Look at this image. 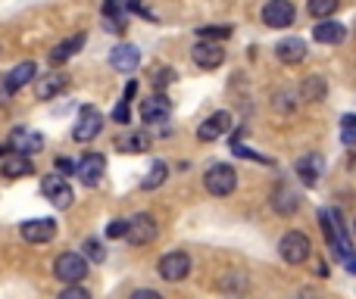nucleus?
<instances>
[{"mask_svg": "<svg viewBox=\"0 0 356 299\" xmlns=\"http://www.w3.org/2000/svg\"><path fill=\"white\" fill-rule=\"evenodd\" d=\"M66 85H69L66 75L50 72V75H44V78H38L35 94H38V100H54V97H60V94L66 91Z\"/></svg>", "mask_w": 356, "mask_h": 299, "instance_id": "obj_19", "label": "nucleus"}, {"mask_svg": "<svg viewBox=\"0 0 356 299\" xmlns=\"http://www.w3.org/2000/svg\"><path fill=\"white\" fill-rule=\"evenodd\" d=\"M341 141H344V147H356V116L341 119Z\"/></svg>", "mask_w": 356, "mask_h": 299, "instance_id": "obj_30", "label": "nucleus"}, {"mask_svg": "<svg viewBox=\"0 0 356 299\" xmlns=\"http://www.w3.org/2000/svg\"><path fill=\"white\" fill-rule=\"evenodd\" d=\"M166 171H169V165H166V162H160V159H156V162L150 165L147 178H144V181H141V187H144V190H154V187H160V184L166 181Z\"/></svg>", "mask_w": 356, "mask_h": 299, "instance_id": "obj_27", "label": "nucleus"}, {"mask_svg": "<svg viewBox=\"0 0 356 299\" xmlns=\"http://www.w3.org/2000/svg\"><path fill=\"white\" fill-rule=\"evenodd\" d=\"M19 234H22V240H29V244H47V240L56 237V221L54 219H29V221H22Z\"/></svg>", "mask_w": 356, "mask_h": 299, "instance_id": "obj_12", "label": "nucleus"}, {"mask_svg": "<svg viewBox=\"0 0 356 299\" xmlns=\"http://www.w3.org/2000/svg\"><path fill=\"white\" fill-rule=\"evenodd\" d=\"M81 44H85V35H72V37H66L63 44H56V47L50 50V66H63V62H66L69 56L81 47Z\"/></svg>", "mask_w": 356, "mask_h": 299, "instance_id": "obj_22", "label": "nucleus"}, {"mask_svg": "<svg viewBox=\"0 0 356 299\" xmlns=\"http://www.w3.org/2000/svg\"><path fill=\"white\" fill-rule=\"evenodd\" d=\"M307 41L303 37H284V41H278L275 47V56L278 62H284V66H297V62L307 60Z\"/></svg>", "mask_w": 356, "mask_h": 299, "instance_id": "obj_16", "label": "nucleus"}, {"mask_svg": "<svg viewBox=\"0 0 356 299\" xmlns=\"http://www.w3.org/2000/svg\"><path fill=\"white\" fill-rule=\"evenodd\" d=\"M325 94H328V85H325L322 75H309V78H303V85H300V97L303 100L319 103V100H325Z\"/></svg>", "mask_w": 356, "mask_h": 299, "instance_id": "obj_23", "label": "nucleus"}, {"mask_svg": "<svg viewBox=\"0 0 356 299\" xmlns=\"http://www.w3.org/2000/svg\"><path fill=\"white\" fill-rule=\"evenodd\" d=\"M10 153H22V156H31V153H41L44 150V137L38 131H29V128H13L10 141H6Z\"/></svg>", "mask_w": 356, "mask_h": 299, "instance_id": "obj_13", "label": "nucleus"}, {"mask_svg": "<svg viewBox=\"0 0 356 299\" xmlns=\"http://www.w3.org/2000/svg\"><path fill=\"white\" fill-rule=\"evenodd\" d=\"M110 66L116 69V72L131 75L138 66H141V50H138L135 44H119V47H113V53H110Z\"/></svg>", "mask_w": 356, "mask_h": 299, "instance_id": "obj_15", "label": "nucleus"}, {"mask_svg": "<svg viewBox=\"0 0 356 299\" xmlns=\"http://www.w3.org/2000/svg\"><path fill=\"white\" fill-rule=\"evenodd\" d=\"M125 10H135V12H141L144 19H154V12H150L147 6L141 3V0H125Z\"/></svg>", "mask_w": 356, "mask_h": 299, "instance_id": "obj_36", "label": "nucleus"}, {"mask_svg": "<svg viewBox=\"0 0 356 299\" xmlns=\"http://www.w3.org/2000/svg\"><path fill=\"white\" fill-rule=\"evenodd\" d=\"M81 256H85L88 259V262H104V259H106V253H104V246H100V240H85V253H81Z\"/></svg>", "mask_w": 356, "mask_h": 299, "instance_id": "obj_31", "label": "nucleus"}, {"mask_svg": "<svg viewBox=\"0 0 356 299\" xmlns=\"http://www.w3.org/2000/svg\"><path fill=\"white\" fill-rule=\"evenodd\" d=\"M56 165H60V171H66V175H75V165L69 162V159H60Z\"/></svg>", "mask_w": 356, "mask_h": 299, "instance_id": "obj_39", "label": "nucleus"}, {"mask_svg": "<svg viewBox=\"0 0 356 299\" xmlns=\"http://www.w3.org/2000/svg\"><path fill=\"white\" fill-rule=\"evenodd\" d=\"M56 299H91V293H88L85 287H79V284H69V287L63 290Z\"/></svg>", "mask_w": 356, "mask_h": 299, "instance_id": "obj_33", "label": "nucleus"}, {"mask_svg": "<svg viewBox=\"0 0 356 299\" xmlns=\"http://www.w3.org/2000/svg\"><path fill=\"white\" fill-rule=\"evenodd\" d=\"M41 194L47 196V203H50V206H56V209H69V206H72V200H75L72 187L63 181V175H47V178H44V181H41Z\"/></svg>", "mask_w": 356, "mask_h": 299, "instance_id": "obj_5", "label": "nucleus"}, {"mask_svg": "<svg viewBox=\"0 0 356 299\" xmlns=\"http://www.w3.org/2000/svg\"><path fill=\"white\" fill-rule=\"evenodd\" d=\"M297 194L288 187V184H278L275 190H272V209H275L278 215H294L297 212Z\"/></svg>", "mask_w": 356, "mask_h": 299, "instance_id": "obj_20", "label": "nucleus"}, {"mask_svg": "<svg viewBox=\"0 0 356 299\" xmlns=\"http://www.w3.org/2000/svg\"><path fill=\"white\" fill-rule=\"evenodd\" d=\"M353 231H356V219H353Z\"/></svg>", "mask_w": 356, "mask_h": 299, "instance_id": "obj_41", "label": "nucleus"}, {"mask_svg": "<svg viewBox=\"0 0 356 299\" xmlns=\"http://www.w3.org/2000/svg\"><path fill=\"white\" fill-rule=\"evenodd\" d=\"M35 72H38V66H35V62H31V60H29V62H19V66L13 69L10 75H6V81H10L13 94H16L19 87H25V85H29V81L35 78Z\"/></svg>", "mask_w": 356, "mask_h": 299, "instance_id": "obj_25", "label": "nucleus"}, {"mask_svg": "<svg viewBox=\"0 0 356 299\" xmlns=\"http://www.w3.org/2000/svg\"><path fill=\"white\" fill-rule=\"evenodd\" d=\"M197 37L200 41H225V37H232V25H200Z\"/></svg>", "mask_w": 356, "mask_h": 299, "instance_id": "obj_28", "label": "nucleus"}, {"mask_svg": "<svg viewBox=\"0 0 356 299\" xmlns=\"http://www.w3.org/2000/svg\"><path fill=\"white\" fill-rule=\"evenodd\" d=\"M191 60H194L197 69L213 72V69H219L222 62H225V50H222L216 41H197L194 50H191Z\"/></svg>", "mask_w": 356, "mask_h": 299, "instance_id": "obj_6", "label": "nucleus"}, {"mask_svg": "<svg viewBox=\"0 0 356 299\" xmlns=\"http://www.w3.org/2000/svg\"><path fill=\"white\" fill-rule=\"evenodd\" d=\"M129 299H163V296L156 293V290H147V287H141V290H135V293H131Z\"/></svg>", "mask_w": 356, "mask_h": 299, "instance_id": "obj_38", "label": "nucleus"}, {"mask_svg": "<svg viewBox=\"0 0 356 299\" xmlns=\"http://www.w3.org/2000/svg\"><path fill=\"white\" fill-rule=\"evenodd\" d=\"M135 91H138V85H135V81H129V85H125V103L135 97Z\"/></svg>", "mask_w": 356, "mask_h": 299, "instance_id": "obj_40", "label": "nucleus"}, {"mask_svg": "<svg viewBox=\"0 0 356 299\" xmlns=\"http://www.w3.org/2000/svg\"><path fill=\"white\" fill-rule=\"evenodd\" d=\"M154 237H156L154 215H147V212L131 215V219H129V231H125V240H129L131 246H147V244H154Z\"/></svg>", "mask_w": 356, "mask_h": 299, "instance_id": "obj_4", "label": "nucleus"}, {"mask_svg": "<svg viewBox=\"0 0 356 299\" xmlns=\"http://www.w3.org/2000/svg\"><path fill=\"white\" fill-rule=\"evenodd\" d=\"M119 147H122V153H144L150 147V137L141 135V131H135V135L122 137V141H119Z\"/></svg>", "mask_w": 356, "mask_h": 299, "instance_id": "obj_29", "label": "nucleus"}, {"mask_svg": "<svg viewBox=\"0 0 356 299\" xmlns=\"http://www.w3.org/2000/svg\"><path fill=\"white\" fill-rule=\"evenodd\" d=\"M104 171H106V159L100 156V153H85V156L79 159V165H75V175H79V181L85 184V187H97Z\"/></svg>", "mask_w": 356, "mask_h": 299, "instance_id": "obj_9", "label": "nucleus"}, {"mask_svg": "<svg viewBox=\"0 0 356 299\" xmlns=\"http://www.w3.org/2000/svg\"><path fill=\"white\" fill-rule=\"evenodd\" d=\"M313 37L319 44H341L347 37V28L338 19H319V25L313 28Z\"/></svg>", "mask_w": 356, "mask_h": 299, "instance_id": "obj_18", "label": "nucleus"}, {"mask_svg": "<svg viewBox=\"0 0 356 299\" xmlns=\"http://www.w3.org/2000/svg\"><path fill=\"white\" fill-rule=\"evenodd\" d=\"M313 253V244L303 231H288L282 240H278V256L284 259L288 265H303Z\"/></svg>", "mask_w": 356, "mask_h": 299, "instance_id": "obj_2", "label": "nucleus"}, {"mask_svg": "<svg viewBox=\"0 0 356 299\" xmlns=\"http://www.w3.org/2000/svg\"><path fill=\"white\" fill-rule=\"evenodd\" d=\"M325 171V159L319 156V153H307V156L297 159V178H300L307 187H313V184H319V175Z\"/></svg>", "mask_w": 356, "mask_h": 299, "instance_id": "obj_17", "label": "nucleus"}, {"mask_svg": "<svg viewBox=\"0 0 356 299\" xmlns=\"http://www.w3.org/2000/svg\"><path fill=\"white\" fill-rule=\"evenodd\" d=\"M338 6H341V0H309L307 10H309V16H316V19H332L334 12H338Z\"/></svg>", "mask_w": 356, "mask_h": 299, "instance_id": "obj_26", "label": "nucleus"}, {"mask_svg": "<svg viewBox=\"0 0 356 299\" xmlns=\"http://www.w3.org/2000/svg\"><path fill=\"white\" fill-rule=\"evenodd\" d=\"M169 116H172V103H169L166 94H154L150 100H144L141 103V119L144 125H166Z\"/></svg>", "mask_w": 356, "mask_h": 299, "instance_id": "obj_11", "label": "nucleus"}, {"mask_svg": "<svg viewBox=\"0 0 356 299\" xmlns=\"http://www.w3.org/2000/svg\"><path fill=\"white\" fill-rule=\"evenodd\" d=\"M203 184H207V190L213 196H228V194H234V187H238V171H234V165H228V162H216L207 169Z\"/></svg>", "mask_w": 356, "mask_h": 299, "instance_id": "obj_1", "label": "nucleus"}, {"mask_svg": "<svg viewBox=\"0 0 356 299\" xmlns=\"http://www.w3.org/2000/svg\"><path fill=\"white\" fill-rule=\"evenodd\" d=\"M100 128H104V116H100L94 106H85V110L79 112V119H75L72 137L79 144H88V141H94V137L100 135Z\"/></svg>", "mask_w": 356, "mask_h": 299, "instance_id": "obj_7", "label": "nucleus"}, {"mask_svg": "<svg viewBox=\"0 0 356 299\" xmlns=\"http://www.w3.org/2000/svg\"><path fill=\"white\" fill-rule=\"evenodd\" d=\"M113 119H116L119 125H129L131 122V110H129V103H125V100L116 106V110H113Z\"/></svg>", "mask_w": 356, "mask_h": 299, "instance_id": "obj_35", "label": "nucleus"}, {"mask_svg": "<svg viewBox=\"0 0 356 299\" xmlns=\"http://www.w3.org/2000/svg\"><path fill=\"white\" fill-rule=\"evenodd\" d=\"M10 100H13V87L6 81V75H0V103H10Z\"/></svg>", "mask_w": 356, "mask_h": 299, "instance_id": "obj_37", "label": "nucleus"}, {"mask_svg": "<svg viewBox=\"0 0 356 299\" xmlns=\"http://www.w3.org/2000/svg\"><path fill=\"white\" fill-rule=\"evenodd\" d=\"M294 16H297V10L291 0H269V3L263 6V22L269 25V28H291Z\"/></svg>", "mask_w": 356, "mask_h": 299, "instance_id": "obj_8", "label": "nucleus"}, {"mask_svg": "<svg viewBox=\"0 0 356 299\" xmlns=\"http://www.w3.org/2000/svg\"><path fill=\"white\" fill-rule=\"evenodd\" d=\"M191 275V259L188 253L175 250V253H166V256L160 259V277L163 281H184V277Z\"/></svg>", "mask_w": 356, "mask_h": 299, "instance_id": "obj_10", "label": "nucleus"}, {"mask_svg": "<svg viewBox=\"0 0 356 299\" xmlns=\"http://www.w3.org/2000/svg\"><path fill=\"white\" fill-rule=\"evenodd\" d=\"M104 19H106V28L110 31H122V12H125V0H104Z\"/></svg>", "mask_w": 356, "mask_h": 299, "instance_id": "obj_24", "label": "nucleus"}, {"mask_svg": "<svg viewBox=\"0 0 356 299\" xmlns=\"http://www.w3.org/2000/svg\"><path fill=\"white\" fill-rule=\"evenodd\" d=\"M125 231H129V221L116 219V221H110V228H106V237L119 240V237H125Z\"/></svg>", "mask_w": 356, "mask_h": 299, "instance_id": "obj_34", "label": "nucleus"}, {"mask_svg": "<svg viewBox=\"0 0 356 299\" xmlns=\"http://www.w3.org/2000/svg\"><path fill=\"white\" fill-rule=\"evenodd\" d=\"M232 112H213V116L207 119V122L200 125V128H197V137H200L203 144H209V141H219L222 135H228V131H232Z\"/></svg>", "mask_w": 356, "mask_h": 299, "instance_id": "obj_14", "label": "nucleus"}, {"mask_svg": "<svg viewBox=\"0 0 356 299\" xmlns=\"http://www.w3.org/2000/svg\"><path fill=\"white\" fill-rule=\"evenodd\" d=\"M172 78H175V72H172V69H166V66H163V69H156V72H154V87H156V91H163V87H169V85H172Z\"/></svg>", "mask_w": 356, "mask_h": 299, "instance_id": "obj_32", "label": "nucleus"}, {"mask_svg": "<svg viewBox=\"0 0 356 299\" xmlns=\"http://www.w3.org/2000/svg\"><path fill=\"white\" fill-rule=\"evenodd\" d=\"M54 277L63 284H81L88 277V259L81 253H63L54 262Z\"/></svg>", "mask_w": 356, "mask_h": 299, "instance_id": "obj_3", "label": "nucleus"}, {"mask_svg": "<svg viewBox=\"0 0 356 299\" xmlns=\"http://www.w3.org/2000/svg\"><path fill=\"white\" fill-rule=\"evenodd\" d=\"M0 171L6 178H25V175H35V162L29 156H22V153H10L3 159V165H0Z\"/></svg>", "mask_w": 356, "mask_h": 299, "instance_id": "obj_21", "label": "nucleus"}]
</instances>
